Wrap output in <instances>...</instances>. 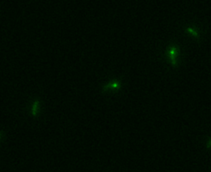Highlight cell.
<instances>
[{
	"mask_svg": "<svg viewBox=\"0 0 211 172\" xmlns=\"http://www.w3.org/2000/svg\"><path fill=\"white\" fill-rule=\"evenodd\" d=\"M169 57H170V60H171L172 64L173 66H176L177 65V60H176V57L177 54V49L176 47L172 46L170 48L169 50Z\"/></svg>",
	"mask_w": 211,
	"mask_h": 172,
	"instance_id": "6da1fadb",
	"label": "cell"
},
{
	"mask_svg": "<svg viewBox=\"0 0 211 172\" xmlns=\"http://www.w3.org/2000/svg\"><path fill=\"white\" fill-rule=\"evenodd\" d=\"M38 102H36L34 103L33 109H32V113H33V116H36L37 113V110H38Z\"/></svg>",
	"mask_w": 211,
	"mask_h": 172,
	"instance_id": "7a4b0ae2",
	"label": "cell"
},
{
	"mask_svg": "<svg viewBox=\"0 0 211 172\" xmlns=\"http://www.w3.org/2000/svg\"><path fill=\"white\" fill-rule=\"evenodd\" d=\"M187 31H188V32L191 33V34L193 35V36H196V37H197L198 36V34H197V32L196 30H194L191 28H188V29H187Z\"/></svg>",
	"mask_w": 211,
	"mask_h": 172,
	"instance_id": "3957f363",
	"label": "cell"
},
{
	"mask_svg": "<svg viewBox=\"0 0 211 172\" xmlns=\"http://www.w3.org/2000/svg\"><path fill=\"white\" fill-rule=\"evenodd\" d=\"M119 85V83L117 82H114V83L111 84V85H108L106 87H116Z\"/></svg>",
	"mask_w": 211,
	"mask_h": 172,
	"instance_id": "277c9868",
	"label": "cell"
},
{
	"mask_svg": "<svg viewBox=\"0 0 211 172\" xmlns=\"http://www.w3.org/2000/svg\"><path fill=\"white\" fill-rule=\"evenodd\" d=\"M211 148V138H210V140L208 141V142L206 144V148L207 149H210Z\"/></svg>",
	"mask_w": 211,
	"mask_h": 172,
	"instance_id": "5b68a950",
	"label": "cell"
},
{
	"mask_svg": "<svg viewBox=\"0 0 211 172\" xmlns=\"http://www.w3.org/2000/svg\"><path fill=\"white\" fill-rule=\"evenodd\" d=\"M1 132H0V138H1Z\"/></svg>",
	"mask_w": 211,
	"mask_h": 172,
	"instance_id": "8992f818",
	"label": "cell"
}]
</instances>
